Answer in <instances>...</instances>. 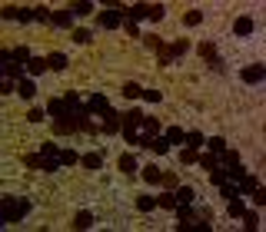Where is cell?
<instances>
[{
	"instance_id": "obj_26",
	"label": "cell",
	"mask_w": 266,
	"mask_h": 232,
	"mask_svg": "<svg viewBox=\"0 0 266 232\" xmlns=\"http://www.w3.org/2000/svg\"><path fill=\"white\" fill-rule=\"evenodd\" d=\"M40 156L43 159H60V146L57 143H40Z\"/></svg>"
},
{
	"instance_id": "obj_21",
	"label": "cell",
	"mask_w": 266,
	"mask_h": 232,
	"mask_svg": "<svg viewBox=\"0 0 266 232\" xmlns=\"http://www.w3.org/2000/svg\"><path fill=\"white\" fill-rule=\"evenodd\" d=\"M216 189H220V196H223L226 203H230V199H239V189H236V182H230V179H226V182H220Z\"/></svg>"
},
{
	"instance_id": "obj_18",
	"label": "cell",
	"mask_w": 266,
	"mask_h": 232,
	"mask_svg": "<svg viewBox=\"0 0 266 232\" xmlns=\"http://www.w3.org/2000/svg\"><path fill=\"white\" fill-rule=\"evenodd\" d=\"M143 182H150V186H160L163 182V173H160V166H143Z\"/></svg>"
},
{
	"instance_id": "obj_16",
	"label": "cell",
	"mask_w": 266,
	"mask_h": 232,
	"mask_svg": "<svg viewBox=\"0 0 266 232\" xmlns=\"http://www.w3.org/2000/svg\"><path fill=\"white\" fill-rule=\"evenodd\" d=\"M140 136H160V120H156V116H147V113H143Z\"/></svg>"
},
{
	"instance_id": "obj_22",
	"label": "cell",
	"mask_w": 266,
	"mask_h": 232,
	"mask_svg": "<svg viewBox=\"0 0 266 232\" xmlns=\"http://www.w3.org/2000/svg\"><path fill=\"white\" fill-rule=\"evenodd\" d=\"M173 212H177V222H193V219H196V212L190 209V203H180Z\"/></svg>"
},
{
	"instance_id": "obj_33",
	"label": "cell",
	"mask_w": 266,
	"mask_h": 232,
	"mask_svg": "<svg viewBox=\"0 0 266 232\" xmlns=\"http://www.w3.org/2000/svg\"><path fill=\"white\" fill-rule=\"evenodd\" d=\"M183 136H186V133H183L180 126H167V133H163L167 143H183Z\"/></svg>"
},
{
	"instance_id": "obj_23",
	"label": "cell",
	"mask_w": 266,
	"mask_h": 232,
	"mask_svg": "<svg viewBox=\"0 0 266 232\" xmlns=\"http://www.w3.org/2000/svg\"><path fill=\"white\" fill-rule=\"evenodd\" d=\"M156 206H160V209H177V192H160V196H156Z\"/></svg>"
},
{
	"instance_id": "obj_45",
	"label": "cell",
	"mask_w": 266,
	"mask_h": 232,
	"mask_svg": "<svg viewBox=\"0 0 266 232\" xmlns=\"http://www.w3.org/2000/svg\"><path fill=\"white\" fill-rule=\"evenodd\" d=\"M193 196L196 192L190 189V186H180V189H177V203H193Z\"/></svg>"
},
{
	"instance_id": "obj_19",
	"label": "cell",
	"mask_w": 266,
	"mask_h": 232,
	"mask_svg": "<svg viewBox=\"0 0 266 232\" xmlns=\"http://www.w3.org/2000/svg\"><path fill=\"white\" fill-rule=\"evenodd\" d=\"M47 70H50V67H47V56H33V60L27 63L30 77H40V73H47Z\"/></svg>"
},
{
	"instance_id": "obj_20",
	"label": "cell",
	"mask_w": 266,
	"mask_h": 232,
	"mask_svg": "<svg viewBox=\"0 0 266 232\" xmlns=\"http://www.w3.org/2000/svg\"><path fill=\"white\" fill-rule=\"evenodd\" d=\"M17 93L24 96V100H33V96H37V83H33V80H27V77H24V80L17 83Z\"/></svg>"
},
{
	"instance_id": "obj_37",
	"label": "cell",
	"mask_w": 266,
	"mask_h": 232,
	"mask_svg": "<svg viewBox=\"0 0 266 232\" xmlns=\"http://www.w3.org/2000/svg\"><path fill=\"white\" fill-rule=\"evenodd\" d=\"M24 163H27L30 169H47V159H43L40 153H30V156H27V159H24Z\"/></svg>"
},
{
	"instance_id": "obj_36",
	"label": "cell",
	"mask_w": 266,
	"mask_h": 232,
	"mask_svg": "<svg viewBox=\"0 0 266 232\" xmlns=\"http://www.w3.org/2000/svg\"><path fill=\"white\" fill-rule=\"evenodd\" d=\"M196 163L203 166V169H213V166H220V156L216 153H207V156H196Z\"/></svg>"
},
{
	"instance_id": "obj_4",
	"label": "cell",
	"mask_w": 266,
	"mask_h": 232,
	"mask_svg": "<svg viewBox=\"0 0 266 232\" xmlns=\"http://www.w3.org/2000/svg\"><path fill=\"white\" fill-rule=\"evenodd\" d=\"M220 166L226 169V176H230V179H239V176H243V159H239V153H233V150H223V153H220Z\"/></svg>"
},
{
	"instance_id": "obj_15",
	"label": "cell",
	"mask_w": 266,
	"mask_h": 232,
	"mask_svg": "<svg viewBox=\"0 0 266 232\" xmlns=\"http://www.w3.org/2000/svg\"><path fill=\"white\" fill-rule=\"evenodd\" d=\"M117 166H120V173H126V176H133V173L140 169V163H137V156H130V153H123V156L117 159Z\"/></svg>"
},
{
	"instance_id": "obj_51",
	"label": "cell",
	"mask_w": 266,
	"mask_h": 232,
	"mask_svg": "<svg viewBox=\"0 0 266 232\" xmlns=\"http://www.w3.org/2000/svg\"><path fill=\"white\" fill-rule=\"evenodd\" d=\"M250 196H253V203H256V206H266V189H263V186H256Z\"/></svg>"
},
{
	"instance_id": "obj_43",
	"label": "cell",
	"mask_w": 266,
	"mask_h": 232,
	"mask_svg": "<svg viewBox=\"0 0 266 232\" xmlns=\"http://www.w3.org/2000/svg\"><path fill=\"white\" fill-rule=\"evenodd\" d=\"M60 163H63V166H77V163H80V156H77L73 150H60Z\"/></svg>"
},
{
	"instance_id": "obj_54",
	"label": "cell",
	"mask_w": 266,
	"mask_h": 232,
	"mask_svg": "<svg viewBox=\"0 0 266 232\" xmlns=\"http://www.w3.org/2000/svg\"><path fill=\"white\" fill-rule=\"evenodd\" d=\"M3 17L7 20H17V7H3Z\"/></svg>"
},
{
	"instance_id": "obj_39",
	"label": "cell",
	"mask_w": 266,
	"mask_h": 232,
	"mask_svg": "<svg viewBox=\"0 0 266 232\" xmlns=\"http://www.w3.org/2000/svg\"><path fill=\"white\" fill-rule=\"evenodd\" d=\"M226 179H230V176H226L223 166H213V169H210V182H213V186H220V182H226Z\"/></svg>"
},
{
	"instance_id": "obj_46",
	"label": "cell",
	"mask_w": 266,
	"mask_h": 232,
	"mask_svg": "<svg viewBox=\"0 0 266 232\" xmlns=\"http://www.w3.org/2000/svg\"><path fill=\"white\" fill-rule=\"evenodd\" d=\"M63 100H67V106H70V109L84 106V103H80V93H77V90H67V93H63Z\"/></svg>"
},
{
	"instance_id": "obj_30",
	"label": "cell",
	"mask_w": 266,
	"mask_h": 232,
	"mask_svg": "<svg viewBox=\"0 0 266 232\" xmlns=\"http://www.w3.org/2000/svg\"><path fill=\"white\" fill-rule=\"evenodd\" d=\"M120 93H123L126 100H140L143 86H140V83H123V90H120Z\"/></svg>"
},
{
	"instance_id": "obj_47",
	"label": "cell",
	"mask_w": 266,
	"mask_h": 232,
	"mask_svg": "<svg viewBox=\"0 0 266 232\" xmlns=\"http://www.w3.org/2000/svg\"><path fill=\"white\" fill-rule=\"evenodd\" d=\"M143 43H147L150 50H156V53H163V47H167V43L160 40V37H143Z\"/></svg>"
},
{
	"instance_id": "obj_25",
	"label": "cell",
	"mask_w": 266,
	"mask_h": 232,
	"mask_svg": "<svg viewBox=\"0 0 266 232\" xmlns=\"http://www.w3.org/2000/svg\"><path fill=\"white\" fill-rule=\"evenodd\" d=\"M80 163H84V169H103V156L100 153H87Z\"/></svg>"
},
{
	"instance_id": "obj_24",
	"label": "cell",
	"mask_w": 266,
	"mask_h": 232,
	"mask_svg": "<svg viewBox=\"0 0 266 232\" xmlns=\"http://www.w3.org/2000/svg\"><path fill=\"white\" fill-rule=\"evenodd\" d=\"M90 226H93V212H77V216H73V229H90Z\"/></svg>"
},
{
	"instance_id": "obj_50",
	"label": "cell",
	"mask_w": 266,
	"mask_h": 232,
	"mask_svg": "<svg viewBox=\"0 0 266 232\" xmlns=\"http://www.w3.org/2000/svg\"><path fill=\"white\" fill-rule=\"evenodd\" d=\"M143 100H147V103H160V100H163V93H160V90H143Z\"/></svg>"
},
{
	"instance_id": "obj_49",
	"label": "cell",
	"mask_w": 266,
	"mask_h": 232,
	"mask_svg": "<svg viewBox=\"0 0 266 232\" xmlns=\"http://www.w3.org/2000/svg\"><path fill=\"white\" fill-rule=\"evenodd\" d=\"M33 14H37V20H40V24H50V20H54V14H50L47 7H33Z\"/></svg>"
},
{
	"instance_id": "obj_44",
	"label": "cell",
	"mask_w": 266,
	"mask_h": 232,
	"mask_svg": "<svg viewBox=\"0 0 266 232\" xmlns=\"http://www.w3.org/2000/svg\"><path fill=\"white\" fill-rule=\"evenodd\" d=\"M27 120H30V123H33V126H37V123H43V120H47V109L33 106V109H30V113H27Z\"/></svg>"
},
{
	"instance_id": "obj_29",
	"label": "cell",
	"mask_w": 266,
	"mask_h": 232,
	"mask_svg": "<svg viewBox=\"0 0 266 232\" xmlns=\"http://www.w3.org/2000/svg\"><path fill=\"white\" fill-rule=\"evenodd\" d=\"M183 24H186V27H200V24H203V10H186V14H183Z\"/></svg>"
},
{
	"instance_id": "obj_1",
	"label": "cell",
	"mask_w": 266,
	"mask_h": 232,
	"mask_svg": "<svg viewBox=\"0 0 266 232\" xmlns=\"http://www.w3.org/2000/svg\"><path fill=\"white\" fill-rule=\"evenodd\" d=\"M30 212V203L27 199H17V196H3V203H0V216H3V222L7 226H14V222H20V219Z\"/></svg>"
},
{
	"instance_id": "obj_31",
	"label": "cell",
	"mask_w": 266,
	"mask_h": 232,
	"mask_svg": "<svg viewBox=\"0 0 266 232\" xmlns=\"http://www.w3.org/2000/svg\"><path fill=\"white\" fill-rule=\"evenodd\" d=\"M200 56H203L207 63H213V60H216V47H213L210 40H203V43H200Z\"/></svg>"
},
{
	"instance_id": "obj_3",
	"label": "cell",
	"mask_w": 266,
	"mask_h": 232,
	"mask_svg": "<svg viewBox=\"0 0 266 232\" xmlns=\"http://www.w3.org/2000/svg\"><path fill=\"white\" fill-rule=\"evenodd\" d=\"M120 123H123V113H117L113 106H107L100 113V133L113 136V133H120Z\"/></svg>"
},
{
	"instance_id": "obj_52",
	"label": "cell",
	"mask_w": 266,
	"mask_h": 232,
	"mask_svg": "<svg viewBox=\"0 0 266 232\" xmlns=\"http://www.w3.org/2000/svg\"><path fill=\"white\" fill-rule=\"evenodd\" d=\"M0 93H17V86H14V80H3V83H0Z\"/></svg>"
},
{
	"instance_id": "obj_48",
	"label": "cell",
	"mask_w": 266,
	"mask_h": 232,
	"mask_svg": "<svg viewBox=\"0 0 266 232\" xmlns=\"http://www.w3.org/2000/svg\"><path fill=\"white\" fill-rule=\"evenodd\" d=\"M180 163H183V166H193V163H196V150H186V146H183V153H180Z\"/></svg>"
},
{
	"instance_id": "obj_27",
	"label": "cell",
	"mask_w": 266,
	"mask_h": 232,
	"mask_svg": "<svg viewBox=\"0 0 266 232\" xmlns=\"http://www.w3.org/2000/svg\"><path fill=\"white\" fill-rule=\"evenodd\" d=\"M239 219H243V226H246V229H250V232H256V229H260V216H256L253 209H246V212H243V216H239Z\"/></svg>"
},
{
	"instance_id": "obj_17",
	"label": "cell",
	"mask_w": 266,
	"mask_h": 232,
	"mask_svg": "<svg viewBox=\"0 0 266 232\" xmlns=\"http://www.w3.org/2000/svg\"><path fill=\"white\" fill-rule=\"evenodd\" d=\"M107 106H110V100H107L103 93H93L90 100H87V109H90V113H97V116H100V113H103Z\"/></svg>"
},
{
	"instance_id": "obj_40",
	"label": "cell",
	"mask_w": 266,
	"mask_h": 232,
	"mask_svg": "<svg viewBox=\"0 0 266 232\" xmlns=\"http://www.w3.org/2000/svg\"><path fill=\"white\" fill-rule=\"evenodd\" d=\"M207 146H210V153H216V156H220V153H223V150H230L223 136H213V139H207Z\"/></svg>"
},
{
	"instance_id": "obj_10",
	"label": "cell",
	"mask_w": 266,
	"mask_h": 232,
	"mask_svg": "<svg viewBox=\"0 0 266 232\" xmlns=\"http://www.w3.org/2000/svg\"><path fill=\"white\" fill-rule=\"evenodd\" d=\"M186 50H190V43H186V40H177V43H167V47H163V53H160V56H167L170 63H173V60H177V56H183Z\"/></svg>"
},
{
	"instance_id": "obj_41",
	"label": "cell",
	"mask_w": 266,
	"mask_h": 232,
	"mask_svg": "<svg viewBox=\"0 0 266 232\" xmlns=\"http://www.w3.org/2000/svg\"><path fill=\"white\" fill-rule=\"evenodd\" d=\"M17 20H20V24H30V20H37L33 7H17Z\"/></svg>"
},
{
	"instance_id": "obj_28",
	"label": "cell",
	"mask_w": 266,
	"mask_h": 232,
	"mask_svg": "<svg viewBox=\"0 0 266 232\" xmlns=\"http://www.w3.org/2000/svg\"><path fill=\"white\" fill-rule=\"evenodd\" d=\"M70 10H73V17H87V14H93L97 7H93L90 0H84V3H70Z\"/></svg>"
},
{
	"instance_id": "obj_38",
	"label": "cell",
	"mask_w": 266,
	"mask_h": 232,
	"mask_svg": "<svg viewBox=\"0 0 266 232\" xmlns=\"http://www.w3.org/2000/svg\"><path fill=\"white\" fill-rule=\"evenodd\" d=\"M226 212H230V219H239L243 212H246V206L239 203V199H230V206H226Z\"/></svg>"
},
{
	"instance_id": "obj_32",
	"label": "cell",
	"mask_w": 266,
	"mask_h": 232,
	"mask_svg": "<svg viewBox=\"0 0 266 232\" xmlns=\"http://www.w3.org/2000/svg\"><path fill=\"white\" fill-rule=\"evenodd\" d=\"M14 60H17V63H24V67H27L30 60H33V53H30V47H14Z\"/></svg>"
},
{
	"instance_id": "obj_13",
	"label": "cell",
	"mask_w": 266,
	"mask_h": 232,
	"mask_svg": "<svg viewBox=\"0 0 266 232\" xmlns=\"http://www.w3.org/2000/svg\"><path fill=\"white\" fill-rule=\"evenodd\" d=\"M256 186H260V179L253 176V173H243V176L236 179V189H239V196H250V192L256 189Z\"/></svg>"
},
{
	"instance_id": "obj_42",
	"label": "cell",
	"mask_w": 266,
	"mask_h": 232,
	"mask_svg": "<svg viewBox=\"0 0 266 232\" xmlns=\"http://www.w3.org/2000/svg\"><path fill=\"white\" fill-rule=\"evenodd\" d=\"M70 40L80 47V43H90V40H93V33H90V30H73V33H70Z\"/></svg>"
},
{
	"instance_id": "obj_6",
	"label": "cell",
	"mask_w": 266,
	"mask_h": 232,
	"mask_svg": "<svg viewBox=\"0 0 266 232\" xmlns=\"http://www.w3.org/2000/svg\"><path fill=\"white\" fill-rule=\"evenodd\" d=\"M239 77H243V83L256 86V83H263V77H266V67H263V63H253V67H246L243 73H239Z\"/></svg>"
},
{
	"instance_id": "obj_7",
	"label": "cell",
	"mask_w": 266,
	"mask_h": 232,
	"mask_svg": "<svg viewBox=\"0 0 266 232\" xmlns=\"http://www.w3.org/2000/svg\"><path fill=\"white\" fill-rule=\"evenodd\" d=\"M120 24H123V10H120V7L100 14V27H103V30H113V27H120Z\"/></svg>"
},
{
	"instance_id": "obj_5",
	"label": "cell",
	"mask_w": 266,
	"mask_h": 232,
	"mask_svg": "<svg viewBox=\"0 0 266 232\" xmlns=\"http://www.w3.org/2000/svg\"><path fill=\"white\" fill-rule=\"evenodd\" d=\"M137 146L156 153V156H167V153H170V143L163 136H140V139H137Z\"/></svg>"
},
{
	"instance_id": "obj_34",
	"label": "cell",
	"mask_w": 266,
	"mask_h": 232,
	"mask_svg": "<svg viewBox=\"0 0 266 232\" xmlns=\"http://www.w3.org/2000/svg\"><path fill=\"white\" fill-rule=\"evenodd\" d=\"M137 209H140V212H153L156 209V196H140V199H137Z\"/></svg>"
},
{
	"instance_id": "obj_53",
	"label": "cell",
	"mask_w": 266,
	"mask_h": 232,
	"mask_svg": "<svg viewBox=\"0 0 266 232\" xmlns=\"http://www.w3.org/2000/svg\"><path fill=\"white\" fill-rule=\"evenodd\" d=\"M123 27H126V33H130V37H140V27H137V24H130V20H123Z\"/></svg>"
},
{
	"instance_id": "obj_11",
	"label": "cell",
	"mask_w": 266,
	"mask_h": 232,
	"mask_svg": "<svg viewBox=\"0 0 266 232\" xmlns=\"http://www.w3.org/2000/svg\"><path fill=\"white\" fill-rule=\"evenodd\" d=\"M253 30H256L253 17H236V20H233V33H236V37H250Z\"/></svg>"
},
{
	"instance_id": "obj_8",
	"label": "cell",
	"mask_w": 266,
	"mask_h": 232,
	"mask_svg": "<svg viewBox=\"0 0 266 232\" xmlns=\"http://www.w3.org/2000/svg\"><path fill=\"white\" fill-rule=\"evenodd\" d=\"M3 77L20 83L24 77H27V67H24V63H17V60H7V63H3Z\"/></svg>"
},
{
	"instance_id": "obj_14",
	"label": "cell",
	"mask_w": 266,
	"mask_h": 232,
	"mask_svg": "<svg viewBox=\"0 0 266 232\" xmlns=\"http://www.w3.org/2000/svg\"><path fill=\"white\" fill-rule=\"evenodd\" d=\"M183 146H186V150H200V146H207V136H203L200 129H190V133L183 136Z\"/></svg>"
},
{
	"instance_id": "obj_9",
	"label": "cell",
	"mask_w": 266,
	"mask_h": 232,
	"mask_svg": "<svg viewBox=\"0 0 266 232\" xmlns=\"http://www.w3.org/2000/svg\"><path fill=\"white\" fill-rule=\"evenodd\" d=\"M50 27H60V30H70L73 27V10H54V20H50Z\"/></svg>"
},
{
	"instance_id": "obj_35",
	"label": "cell",
	"mask_w": 266,
	"mask_h": 232,
	"mask_svg": "<svg viewBox=\"0 0 266 232\" xmlns=\"http://www.w3.org/2000/svg\"><path fill=\"white\" fill-rule=\"evenodd\" d=\"M163 17H167V7H163V3H150V17H147V20H153V24H160Z\"/></svg>"
},
{
	"instance_id": "obj_12",
	"label": "cell",
	"mask_w": 266,
	"mask_h": 232,
	"mask_svg": "<svg viewBox=\"0 0 266 232\" xmlns=\"http://www.w3.org/2000/svg\"><path fill=\"white\" fill-rule=\"evenodd\" d=\"M67 63H70V60H67V53H60V50L47 53V67L54 70V73H63V70H67Z\"/></svg>"
},
{
	"instance_id": "obj_2",
	"label": "cell",
	"mask_w": 266,
	"mask_h": 232,
	"mask_svg": "<svg viewBox=\"0 0 266 232\" xmlns=\"http://www.w3.org/2000/svg\"><path fill=\"white\" fill-rule=\"evenodd\" d=\"M140 126H143V113H140V109H130V113H123L120 133H123L126 143H137V139H140Z\"/></svg>"
}]
</instances>
